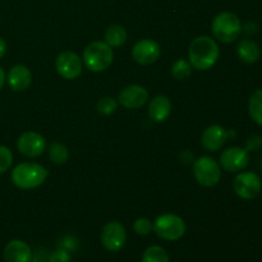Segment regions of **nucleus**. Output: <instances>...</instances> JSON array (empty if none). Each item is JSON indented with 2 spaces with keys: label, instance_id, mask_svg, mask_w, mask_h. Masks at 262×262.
Returning <instances> with one entry per match:
<instances>
[{
  "label": "nucleus",
  "instance_id": "nucleus-6",
  "mask_svg": "<svg viewBox=\"0 0 262 262\" xmlns=\"http://www.w3.org/2000/svg\"><path fill=\"white\" fill-rule=\"evenodd\" d=\"M193 174L201 186L214 187L222 178V168L215 159L210 156H201L193 163Z\"/></svg>",
  "mask_w": 262,
  "mask_h": 262
},
{
  "label": "nucleus",
  "instance_id": "nucleus-21",
  "mask_svg": "<svg viewBox=\"0 0 262 262\" xmlns=\"http://www.w3.org/2000/svg\"><path fill=\"white\" fill-rule=\"evenodd\" d=\"M141 262H170L169 255L160 246H151L143 252Z\"/></svg>",
  "mask_w": 262,
  "mask_h": 262
},
{
  "label": "nucleus",
  "instance_id": "nucleus-10",
  "mask_svg": "<svg viewBox=\"0 0 262 262\" xmlns=\"http://www.w3.org/2000/svg\"><path fill=\"white\" fill-rule=\"evenodd\" d=\"M161 49L156 41L151 38H143L138 41L132 49V58L141 66H150L160 58Z\"/></svg>",
  "mask_w": 262,
  "mask_h": 262
},
{
  "label": "nucleus",
  "instance_id": "nucleus-15",
  "mask_svg": "<svg viewBox=\"0 0 262 262\" xmlns=\"http://www.w3.org/2000/svg\"><path fill=\"white\" fill-rule=\"evenodd\" d=\"M5 262H31L33 258L32 250L26 242L19 239L10 241L4 248Z\"/></svg>",
  "mask_w": 262,
  "mask_h": 262
},
{
  "label": "nucleus",
  "instance_id": "nucleus-2",
  "mask_svg": "<svg viewBox=\"0 0 262 262\" xmlns=\"http://www.w3.org/2000/svg\"><path fill=\"white\" fill-rule=\"evenodd\" d=\"M49 171L36 163H22L12 171V182L20 189H33L46 181Z\"/></svg>",
  "mask_w": 262,
  "mask_h": 262
},
{
  "label": "nucleus",
  "instance_id": "nucleus-16",
  "mask_svg": "<svg viewBox=\"0 0 262 262\" xmlns=\"http://www.w3.org/2000/svg\"><path fill=\"white\" fill-rule=\"evenodd\" d=\"M8 84L14 92H22L30 87L32 82V74L26 66L18 64L8 72Z\"/></svg>",
  "mask_w": 262,
  "mask_h": 262
},
{
  "label": "nucleus",
  "instance_id": "nucleus-30",
  "mask_svg": "<svg viewBox=\"0 0 262 262\" xmlns=\"http://www.w3.org/2000/svg\"><path fill=\"white\" fill-rule=\"evenodd\" d=\"M7 53V42L4 41V38L0 37V59L5 55Z\"/></svg>",
  "mask_w": 262,
  "mask_h": 262
},
{
  "label": "nucleus",
  "instance_id": "nucleus-29",
  "mask_svg": "<svg viewBox=\"0 0 262 262\" xmlns=\"http://www.w3.org/2000/svg\"><path fill=\"white\" fill-rule=\"evenodd\" d=\"M257 31H258V26L253 22H248V23H246L245 26H242V32H245L246 35H248V36L256 35V33H257Z\"/></svg>",
  "mask_w": 262,
  "mask_h": 262
},
{
  "label": "nucleus",
  "instance_id": "nucleus-18",
  "mask_svg": "<svg viewBox=\"0 0 262 262\" xmlns=\"http://www.w3.org/2000/svg\"><path fill=\"white\" fill-rule=\"evenodd\" d=\"M237 54L242 61L247 64H253L260 59L261 50L257 42L250 38H243L238 42Z\"/></svg>",
  "mask_w": 262,
  "mask_h": 262
},
{
  "label": "nucleus",
  "instance_id": "nucleus-12",
  "mask_svg": "<svg viewBox=\"0 0 262 262\" xmlns=\"http://www.w3.org/2000/svg\"><path fill=\"white\" fill-rule=\"evenodd\" d=\"M17 148L27 158H37L46 150V141L36 132H25L17 141Z\"/></svg>",
  "mask_w": 262,
  "mask_h": 262
},
{
  "label": "nucleus",
  "instance_id": "nucleus-26",
  "mask_svg": "<svg viewBox=\"0 0 262 262\" xmlns=\"http://www.w3.org/2000/svg\"><path fill=\"white\" fill-rule=\"evenodd\" d=\"M13 164V154L5 146L0 145V174L8 171Z\"/></svg>",
  "mask_w": 262,
  "mask_h": 262
},
{
  "label": "nucleus",
  "instance_id": "nucleus-5",
  "mask_svg": "<svg viewBox=\"0 0 262 262\" xmlns=\"http://www.w3.org/2000/svg\"><path fill=\"white\" fill-rule=\"evenodd\" d=\"M186 223L181 216L174 214L160 215L154 223V229L159 238L168 242L181 239L186 233Z\"/></svg>",
  "mask_w": 262,
  "mask_h": 262
},
{
  "label": "nucleus",
  "instance_id": "nucleus-25",
  "mask_svg": "<svg viewBox=\"0 0 262 262\" xmlns=\"http://www.w3.org/2000/svg\"><path fill=\"white\" fill-rule=\"evenodd\" d=\"M133 229L138 235H148L154 229V224L147 217H140L133 223Z\"/></svg>",
  "mask_w": 262,
  "mask_h": 262
},
{
  "label": "nucleus",
  "instance_id": "nucleus-8",
  "mask_svg": "<svg viewBox=\"0 0 262 262\" xmlns=\"http://www.w3.org/2000/svg\"><path fill=\"white\" fill-rule=\"evenodd\" d=\"M127 233L123 224L118 222H110L105 224L101 232V243L109 252H118L125 245Z\"/></svg>",
  "mask_w": 262,
  "mask_h": 262
},
{
  "label": "nucleus",
  "instance_id": "nucleus-28",
  "mask_svg": "<svg viewBox=\"0 0 262 262\" xmlns=\"http://www.w3.org/2000/svg\"><path fill=\"white\" fill-rule=\"evenodd\" d=\"M50 262H71V256L66 251H55L53 255L50 256Z\"/></svg>",
  "mask_w": 262,
  "mask_h": 262
},
{
  "label": "nucleus",
  "instance_id": "nucleus-27",
  "mask_svg": "<svg viewBox=\"0 0 262 262\" xmlns=\"http://www.w3.org/2000/svg\"><path fill=\"white\" fill-rule=\"evenodd\" d=\"M262 147V137L258 135H252L247 140L246 143V150L247 151H257Z\"/></svg>",
  "mask_w": 262,
  "mask_h": 262
},
{
  "label": "nucleus",
  "instance_id": "nucleus-4",
  "mask_svg": "<svg viewBox=\"0 0 262 262\" xmlns=\"http://www.w3.org/2000/svg\"><path fill=\"white\" fill-rule=\"evenodd\" d=\"M114 53L105 41H94L83 51V63L91 72H104L112 66Z\"/></svg>",
  "mask_w": 262,
  "mask_h": 262
},
{
  "label": "nucleus",
  "instance_id": "nucleus-32",
  "mask_svg": "<svg viewBox=\"0 0 262 262\" xmlns=\"http://www.w3.org/2000/svg\"><path fill=\"white\" fill-rule=\"evenodd\" d=\"M31 262H38V261H36V260H33V258H32V261H31Z\"/></svg>",
  "mask_w": 262,
  "mask_h": 262
},
{
  "label": "nucleus",
  "instance_id": "nucleus-20",
  "mask_svg": "<svg viewBox=\"0 0 262 262\" xmlns=\"http://www.w3.org/2000/svg\"><path fill=\"white\" fill-rule=\"evenodd\" d=\"M248 113L251 119L262 127V89L251 95L248 101Z\"/></svg>",
  "mask_w": 262,
  "mask_h": 262
},
{
  "label": "nucleus",
  "instance_id": "nucleus-11",
  "mask_svg": "<svg viewBox=\"0 0 262 262\" xmlns=\"http://www.w3.org/2000/svg\"><path fill=\"white\" fill-rule=\"evenodd\" d=\"M58 73L66 79H76L82 74V61L73 51H63L55 61Z\"/></svg>",
  "mask_w": 262,
  "mask_h": 262
},
{
  "label": "nucleus",
  "instance_id": "nucleus-31",
  "mask_svg": "<svg viewBox=\"0 0 262 262\" xmlns=\"http://www.w3.org/2000/svg\"><path fill=\"white\" fill-rule=\"evenodd\" d=\"M5 79H7V76H5L4 69H3L2 67H0V90H2V89H3V86H4Z\"/></svg>",
  "mask_w": 262,
  "mask_h": 262
},
{
  "label": "nucleus",
  "instance_id": "nucleus-19",
  "mask_svg": "<svg viewBox=\"0 0 262 262\" xmlns=\"http://www.w3.org/2000/svg\"><path fill=\"white\" fill-rule=\"evenodd\" d=\"M127 41V31L124 27L119 25L110 26L106 31H105V42L110 46V48H119V46L124 45Z\"/></svg>",
  "mask_w": 262,
  "mask_h": 262
},
{
  "label": "nucleus",
  "instance_id": "nucleus-9",
  "mask_svg": "<svg viewBox=\"0 0 262 262\" xmlns=\"http://www.w3.org/2000/svg\"><path fill=\"white\" fill-rule=\"evenodd\" d=\"M250 163V155L246 148L242 147H229L223 151L220 155V166L225 171L229 173H237L243 170Z\"/></svg>",
  "mask_w": 262,
  "mask_h": 262
},
{
  "label": "nucleus",
  "instance_id": "nucleus-1",
  "mask_svg": "<svg viewBox=\"0 0 262 262\" xmlns=\"http://www.w3.org/2000/svg\"><path fill=\"white\" fill-rule=\"evenodd\" d=\"M220 50L216 41L209 36H199L191 42L188 59L191 66L197 71H207L216 64Z\"/></svg>",
  "mask_w": 262,
  "mask_h": 262
},
{
  "label": "nucleus",
  "instance_id": "nucleus-13",
  "mask_svg": "<svg viewBox=\"0 0 262 262\" xmlns=\"http://www.w3.org/2000/svg\"><path fill=\"white\" fill-rule=\"evenodd\" d=\"M147 90L140 84H130L123 89L118 96V101L127 109H138L147 102Z\"/></svg>",
  "mask_w": 262,
  "mask_h": 262
},
{
  "label": "nucleus",
  "instance_id": "nucleus-3",
  "mask_svg": "<svg viewBox=\"0 0 262 262\" xmlns=\"http://www.w3.org/2000/svg\"><path fill=\"white\" fill-rule=\"evenodd\" d=\"M212 35L224 43H232L242 33V22L232 12H222L214 18L211 25Z\"/></svg>",
  "mask_w": 262,
  "mask_h": 262
},
{
  "label": "nucleus",
  "instance_id": "nucleus-17",
  "mask_svg": "<svg viewBox=\"0 0 262 262\" xmlns=\"http://www.w3.org/2000/svg\"><path fill=\"white\" fill-rule=\"evenodd\" d=\"M171 102L164 95H158L148 105V117L155 123H163L170 117Z\"/></svg>",
  "mask_w": 262,
  "mask_h": 262
},
{
  "label": "nucleus",
  "instance_id": "nucleus-22",
  "mask_svg": "<svg viewBox=\"0 0 262 262\" xmlns=\"http://www.w3.org/2000/svg\"><path fill=\"white\" fill-rule=\"evenodd\" d=\"M49 156L54 164H64L69 158V151L66 145L60 142H53L49 147Z\"/></svg>",
  "mask_w": 262,
  "mask_h": 262
},
{
  "label": "nucleus",
  "instance_id": "nucleus-24",
  "mask_svg": "<svg viewBox=\"0 0 262 262\" xmlns=\"http://www.w3.org/2000/svg\"><path fill=\"white\" fill-rule=\"evenodd\" d=\"M118 102L113 97H102L97 102V110L102 115H110L117 110Z\"/></svg>",
  "mask_w": 262,
  "mask_h": 262
},
{
  "label": "nucleus",
  "instance_id": "nucleus-23",
  "mask_svg": "<svg viewBox=\"0 0 262 262\" xmlns=\"http://www.w3.org/2000/svg\"><path fill=\"white\" fill-rule=\"evenodd\" d=\"M192 73V66L189 61L184 60V59H178L171 66V74L174 78L183 81V79L188 78Z\"/></svg>",
  "mask_w": 262,
  "mask_h": 262
},
{
  "label": "nucleus",
  "instance_id": "nucleus-7",
  "mask_svg": "<svg viewBox=\"0 0 262 262\" xmlns=\"http://www.w3.org/2000/svg\"><path fill=\"white\" fill-rule=\"evenodd\" d=\"M261 179L253 171H243L234 178L233 189L235 194L243 200H253L261 192Z\"/></svg>",
  "mask_w": 262,
  "mask_h": 262
},
{
  "label": "nucleus",
  "instance_id": "nucleus-14",
  "mask_svg": "<svg viewBox=\"0 0 262 262\" xmlns=\"http://www.w3.org/2000/svg\"><path fill=\"white\" fill-rule=\"evenodd\" d=\"M229 137V132L222 125H210L204 130L201 137V143L205 147V150L210 152H216L224 146Z\"/></svg>",
  "mask_w": 262,
  "mask_h": 262
}]
</instances>
